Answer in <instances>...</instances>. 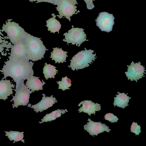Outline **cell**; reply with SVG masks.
I'll use <instances>...</instances> for the list:
<instances>
[{"mask_svg": "<svg viewBox=\"0 0 146 146\" xmlns=\"http://www.w3.org/2000/svg\"><path fill=\"white\" fill-rule=\"evenodd\" d=\"M34 63L26 59L9 58L5 63L1 71L3 78L11 77L16 83L24 81L34 74L33 66Z\"/></svg>", "mask_w": 146, "mask_h": 146, "instance_id": "cell-1", "label": "cell"}, {"mask_svg": "<svg viewBox=\"0 0 146 146\" xmlns=\"http://www.w3.org/2000/svg\"><path fill=\"white\" fill-rule=\"evenodd\" d=\"M27 33L22 39L24 43L27 57L29 60L34 62L44 58L46 49L40 40Z\"/></svg>", "mask_w": 146, "mask_h": 146, "instance_id": "cell-2", "label": "cell"}, {"mask_svg": "<svg viewBox=\"0 0 146 146\" xmlns=\"http://www.w3.org/2000/svg\"><path fill=\"white\" fill-rule=\"evenodd\" d=\"M84 49L85 50H82L74 55L70 60V65L68 67L71 68L73 71L88 67L90 66L89 64H91L96 58V53L93 54L94 50L90 49L87 50L86 48Z\"/></svg>", "mask_w": 146, "mask_h": 146, "instance_id": "cell-3", "label": "cell"}, {"mask_svg": "<svg viewBox=\"0 0 146 146\" xmlns=\"http://www.w3.org/2000/svg\"><path fill=\"white\" fill-rule=\"evenodd\" d=\"M24 81L16 83V89H14L15 94L12 96L13 98L10 102L13 101V108H17L19 106H27L29 102L30 94L33 92L27 88L24 83Z\"/></svg>", "mask_w": 146, "mask_h": 146, "instance_id": "cell-4", "label": "cell"}, {"mask_svg": "<svg viewBox=\"0 0 146 146\" xmlns=\"http://www.w3.org/2000/svg\"><path fill=\"white\" fill-rule=\"evenodd\" d=\"M1 31L7 34L9 40L13 44L18 42L23 39L27 33L24 29L15 22L8 21L4 24Z\"/></svg>", "mask_w": 146, "mask_h": 146, "instance_id": "cell-5", "label": "cell"}, {"mask_svg": "<svg viewBox=\"0 0 146 146\" xmlns=\"http://www.w3.org/2000/svg\"><path fill=\"white\" fill-rule=\"evenodd\" d=\"M77 4L72 0H59L56 7L58 12L59 15L56 16L59 19L65 17L70 21V17L75 14L77 11V7L75 5Z\"/></svg>", "mask_w": 146, "mask_h": 146, "instance_id": "cell-6", "label": "cell"}, {"mask_svg": "<svg viewBox=\"0 0 146 146\" xmlns=\"http://www.w3.org/2000/svg\"><path fill=\"white\" fill-rule=\"evenodd\" d=\"M73 27V26L68 33L66 32L64 34L65 39L63 40L68 43H72V45L76 44V46H80L82 42L88 40H86V35L84 31V29L74 28Z\"/></svg>", "mask_w": 146, "mask_h": 146, "instance_id": "cell-7", "label": "cell"}, {"mask_svg": "<svg viewBox=\"0 0 146 146\" xmlns=\"http://www.w3.org/2000/svg\"><path fill=\"white\" fill-rule=\"evenodd\" d=\"M115 18L112 14L106 12L100 13L95 20L96 25L101 30L109 33L112 30Z\"/></svg>", "mask_w": 146, "mask_h": 146, "instance_id": "cell-8", "label": "cell"}, {"mask_svg": "<svg viewBox=\"0 0 146 146\" xmlns=\"http://www.w3.org/2000/svg\"><path fill=\"white\" fill-rule=\"evenodd\" d=\"M127 71L125 73L128 80L137 82V80L145 76L144 75L146 73L144 72L146 70H145L144 66L141 65L140 62L135 63L132 61L130 65H127Z\"/></svg>", "mask_w": 146, "mask_h": 146, "instance_id": "cell-9", "label": "cell"}, {"mask_svg": "<svg viewBox=\"0 0 146 146\" xmlns=\"http://www.w3.org/2000/svg\"><path fill=\"white\" fill-rule=\"evenodd\" d=\"M87 124L84 125L85 130L89 133L91 135H97L98 134L106 131L109 133L111 129H109V127L106 125L105 123H102L100 121L94 122L88 118Z\"/></svg>", "mask_w": 146, "mask_h": 146, "instance_id": "cell-10", "label": "cell"}, {"mask_svg": "<svg viewBox=\"0 0 146 146\" xmlns=\"http://www.w3.org/2000/svg\"><path fill=\"white\" fill-rule=\"evenodd\" d=\"M43 96L41 100L37 104L31 105V108H33L34 111L37 113L39 111L41 112L44 110L47 109L48 108L52 106L55 103H57V100H56V99L55 97H53V95H51L50 97L47 96L45 97L44 94H42Z\"/></svg>", "mask_w": 146, "mask_h": 146, "instance_id": "cell-11", "label": "cell"}, {"mask_svg": "<svg viewBox=\"0 0 146 146\" xmlns=\"http://www.w3.org/2000/svg\"><path fill=\"white\" fill-rule=\"evenodd\" d=\"M12 46L9 58L28 59L27 57L25 47L22 40Z\"/></svg>", "mask_w": 146, "mask_h": 146, "instance_id": "cell-12", "label": "cell"}, {"mask_svg": "<svg viewBox=\"0 0 146 146\" xmlns=\"http://www.w3.org/2000/svg\"><path fill=\"white\" fill-rule=\"evenodd\" d=\"M81 105H82V106L78 110L79 111V112H83L88 113L90 116L91 114L95 115L96 111L101 110L100 104L98 103L95 104L90 100L82 101L78 104V106H80Z\"/></svg>", "mask_w": 146, "mask_h": 146, "instance_id": "cell-13", "label": "cell"}, {"mask_svg": "<svg viewBox=\"0 0 146 146\" xmlns=\"http://www.w3.org/2000/svg\"><path fill=\"white\" fill-rule=\"evenodd\" d=\"M15 86L10 80L6 79L0 80V99L5 100L8 99V96L12 95L13 93L12 88L14 89Z\"/></svg>", "mask_w": 146, "mask_h": 146, "instance_id": "cell-14", "label": "cell"}, {"mask_svg": "<svg viewBox=\"0 0 146 146\" xmlns=\"http://www.w3.org/2000/svg\"><path fill=\"white\" fill-rule=\"evenodd\" d=\"M34 74L30 75L27 78V81L25 85L27 88L34 92V91H38L43 89L42 86L45 83L42 80V82L39 79L40 77L33 76Z\"/></svg>", "mask_w": 146, "mask_h": 146, "instance_id": "cell-15", "label": "cell"}, {"mask_svg": "<svg viewBox=\"0 0 146 146\" xmlns=\"http://www.w3.org/2000/svg\"><path fill=\"white\" fill-rule=\"evenodd\" d=\"M53 50L52 52H51V56L50 57L52 58V60H54L56 63L66 62V58L68 56L67 55V52L64 51L62 48H59L56 47L53 48Z\"/></svg>", "mask_w": 146, "mask_h": 146, "instance_id": "cell-16", "label": "cell"}, {"mask_svg": "<svg viewBox=\"0 0 146 146\" xmlns=\"http://www.w3.org/2000/svg\"><path fill=\"white\" fill-rule=\"evenodd\" d=\"M117 93L119 94L117 95H115L116 97H114V103L113 104L114 106H117L118 107L125 108L129 105L128 103L129 102V100L131 98L127 96L128 94H125L123 92L120 93L118 92Z\"/></svg>", "mask_w": 146, "mask_h": 146, "instance_id": "cell-17", "label": "cell"}, {"mask_svg": "<svg viewBox=\"0 0 146 146\" xmlns=\"http://www.w3.org/2000/svg\"><path fill=\"white\" fill-rule=\"evenodd\" d=\"M53 16L52 17L46 21V26L48 27V31H50L51 33H54L58 32L61 27V25L60 22L56 19V16L54 13L51 14Z\"/></svg>", "mask_w": 146, "mask_h": 146, "instance_id": "cell-18", "label": "cell"}, {"mask_svg": "<svg viewBox=\"0 0 146 146\" xmlns=\"http://www.w3.org/2000/svg\"><path fill=\"white\" fill-rule=\"evenodd\" d=\"M66 112H68L66 109L65 110L58 109L57 110L53 111L51 113L46 114L42 119H41V122H39V123H42L44 122H50L56 119L57 118L60 117L62 113L64 114Z\"/></svg>", "mask_w": 146, "mask_h": 146, "instance_id": "cell-19", "label": "cell"}, {"mask_svg": "<svg viewBox=\"0 0 146 146\" xmlns=\"http://www.w3.org/2000/svg\"><path fill=\"white\" fill-rule=\"evenodd\" d=\"M45 66L43 68V72L45 79L48 80L49 78H54V76L56 75L58 70L56 69V67L50 64L45 63Z\"/></svg>", "mask_w": 146, "mask_h": 146, "instance_id": "cell-20", "label": "cell"}, {"mask_svg": "<svg viewBox=\"0 0 146 146\" xmlns=\"http://www.w3.org/2000/svg\"><path fill=\"white\" fill-rule=\"evenodd\" d=\"M6 133L5 135L7 136L8 138L10 141L14 140L13 143L21 141L23 143H25V139H23L24 137V132H20L17 131H5Z\"/></svg>", "mask_w": 146, "mask_h": 146, "instance_id": "cell-21", "label": "cell"}, {"mask_svg": "<svg viewBox=\"0 0 146 146\" xmlns=\"http://www.w3.org/2000/svg\"><path fill=\"white\" fill-rule=\"evenodd\" d=\"M59 85L58 89H61L64 91L66 89H70L69 87L71 86V80L67 77V76L62 77V81L56 82Z\"/></svg>", "mask_w": 146, "mask_h": 146, "instance_id": "cell-22", "label": "cell"}, {"mask_svg": "<svg viewBox=\"0 0 146 146\" xmlns=\"http://www.w3.org/2000/svg\"><path fill=\"white\" fill-rule=\"evenodd\" d=\"M140 125H138L137 123L133 122L131 126V132L134 133L135 135H139L141 132V130Z\"/></svg>", "mask_w": 146, "mask_h": 146, "instance_id": "cell-23", "label": "cell"}, {"mask_svg": "<svg viewBox=\"0 0 146 146\" xmlns=\"http://www.w3.org/2000/svg\"><path fill=\"white\" fill-rule=\"evenodd\" d=\"M104 117L105 120H107L111 123L116 122L118 120V118L116 116L110 113L106 114Z\"/></svg>", "mask_w": 146, "mask_h": 146, "instance_id": "cell-24", "label": "cell"}, {"mask_svg": "<svg viewBox=\"0 0 146 146\" xmlns=\"http://www.w3.org/2000/svg\"><path fill=\"white\" fill-rule=\"evenodd\" d=\"M86 4V7L88 9H92L95 6L93 3V1L95 0H83Z\"/></svg>", "mask_w": 146, "mask_h": 146, "instance_id": "cell-25", "label": "cell"}, {"mask_svg": "<svg viewBox=\"0 0 146 146\" xmlns=\"http://www.w3.org/2000/svg\"><path fill=\"white\" fill-rule=\"evenodd\" d=\"M30 2H33V1H37L36 3L40 2H47L50 3L54 5L55 3L54 0H29Z\"/></svg>", "mask_w": 146, "mask_h": 146, "instance_id": "cell-26", "label": "cell"}, {"mask_svg": "<svg viewBox=\"0 0 146 146\" xmlns=\"http://www.w3.org/2000/svg\"><path fill=\"white\" fill-rule=\"evenodd\" d=\"M3 41L2 39L0 37V52L2 51L4 48L3 47H4V46L2 44Z\"/></svg>", "mask_w": 146, "mask_h": 146, "instance_id": "cell-27", "label": "cell"}, {"mask_svg": "<svg viewBox=\"0 0 146 146\" xmlns=\"http://www.w3.org/2000/svg\"><path fill=\"white\" fill-rule=\"evenodd\" d=\"M58 0H54L55 3L54 5H56V3Z\"/></svg>", "mask_w": 146, "mask_h": 146, "instance_id": "cell-28", "label": "cell"}, {"mask_svg": "<svg viewBox=\"0 0 146 146\" xmlns=\"http://www.w3.org/2000/svg\"><path fill=\"white\" fill-rule=\"evenodd\" d=\"M74 1L75 3H76L77 4H78L77 1H76V0H72Z\"/></svg>", "mask_w": 146, "mask_h": 146, "instance_id": "cell-29", "label": "cell"}]
</instances>
